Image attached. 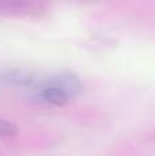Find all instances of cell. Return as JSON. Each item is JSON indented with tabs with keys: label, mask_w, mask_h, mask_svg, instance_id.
<instances>
[{
	"label": "cell",
	"mask_w": 155,
	"mask_h": 156,
	"mask_svg": "<svg viewBox=\"0 0 155 156\" xmlns=\"http://www.w3.org/2000/svg\"><path fill=\"white\" fill-rule=\"evenodd\" d=\"M47 81H48L49 83H52L54 86L59 88L70 100L78 97L80 94L82 93V90H84V83H82V81L80 80L76 74L67 73V71L55 74V76L48 78Z\"/></svg>",
	"instance_id": "1"
},
{
	"label": "cell",
	"mask_w": 155,
	"mask_h": 156,
	"mask_svg": "<svg viewBox=\"0 0 155 156\" xmlns=\"http://www.w3.org/2000/svg\"><path fill=\"white\" fill-rule=\"evenodd\" d=\"M34 97L40 101L48 103V104L52 105H65L70 101V99L59 88L54 86L48 81H44L38 88H36Z\"/></svg>",
	"instance_id": "2"
},
{
	"label": "cell",
	"mask_w": 155,
	"mask_h": 156,
	"mask_svg": "<svg viewBox=\"0 0 155 156\" xmlns=\"http://www.w3.org/2000/svg\"><path fill=\"white\" fill-rule=\"evenodd\" d=\"M19 129L15 123L0 118V137H13L18 134Z\"/></svg>",
	"instance_id": "4"
},
{
	"label": "cell",
	"mask_w": 155,
	"mask_h": 156,
	"mask_svg": "<svg viewBox=\"0 0 155 156\" xmlns=\"http://www.w3.org/2000/svg\"><path fill=\"white\" fill-rule=\"evenodd\" d=\"M2 81L13 86H30L36 82V74L26 69H13L2 74Z\"/></svg>",
	"instance_id": "3"
}]
</instances>
